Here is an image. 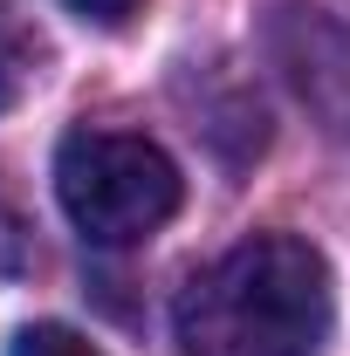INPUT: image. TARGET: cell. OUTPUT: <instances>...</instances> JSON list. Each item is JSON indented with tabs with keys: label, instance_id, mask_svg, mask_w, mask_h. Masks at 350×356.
Wrapping results in <instances>:
<instances>
[{
	"label": "cell",
	"instance_id": "1",
	"mask_svg": "<svg viewBox=\"0 0 350 356\" xmlns=\"http://www.w3.org/2000/svg\"><path fill=\"white\" fill-rule=\"evenodd\" d=\"M330 322V267L296 233H254L227 247L172 302V336L185 356H316Z\"/></svg>",
	"mask_w": 350,
	"mask_h": 356
},
{
	"label": "cell",
	"instance_id": "2",
	"mask_svg": "<svg viewBox=\"0 0 350 356\" xmlns=\"http://www.w3.org/2000/svg\"><path fill=\"white\" fill-rule=\"evenodd\" d=\"M55 199L89 247H137L178 213V165L131 131H69L55 151Z\"/></svg>",
	"mask_w": 350,
	"mask_h": 356
},
{
	"label": "cell",
	"instance_id": "3",
	"mask_svg": "<svg viewBox=\"0 0 350 356\" xmlns=\"http://www.w3.org/2000/svg\"><path fill=\"white\" fill-rule=\"evenodd\" d=\"M268 55L330 137H350V21L323 0H275Z\"/></svg>",
	"mask_w": 350,
	"mask_h": 356
},
{
	"label": "cell",
	"instance_id": "4",
	"mask_svg": "<svg viewBox=\"0 0 350 356\" xmlns=\"http://www.w3.org/2000/svg\"><path fill=\"white\" fill-rule=\"evenodd\" d=\"M35 76H42V35L14 0H0V110H14L35 89Z\"/></svg>",
	"mask_w": 350,
	"mask_h": 356
},
{
	"label": "cell",
	"instance_id": "5",
	"mask_svg": "<svg viewBox=\"0 0 350 356\" xmlns=\"http://www.w3.org/2000/svg\"><path fill=\"white\" fill-rule=\"evenodd\" d=\"M7 356H103V350H96L89 336H76V329H62V322H35V329L14 336Z\"/></svg>",
	"mask_w": 350,
	"mask_h": 356
},
{
	"label": "cell",
	"instance_id": "6",
	"mask_svg": "<svg viewBox=\"0 0 350 356\" xmlns=\"http://www.w3.org/2000/svg\"><path fill=\"white\" fill-rule=\"evenodd\" d=\"M21 267H28V220H21V206L0 192V281L21 274Z\"/></svg>",
	"mask_w": 350,
	"mask_h": 356
},
{
	"label": "cell",
	"instance_id": "7",
	"mask_svg": "<svg viewBox=\"0 0 350 356\" xmlns=\"http://www.w3.org/2000/svg\"><path fill=\"white\" fill-rule=\"evenodd\" d=\"M62 7H76L83 21H96V28H124L137 14V0H62Z\"/></svg>",
	"mask_w": 350,
	"mask_h": 356
}]
</instances>
